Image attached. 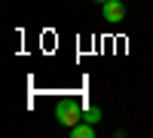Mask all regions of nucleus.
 I'll return each mask as SVG.
<instances>
[{
  "label": "nucleus",
  "instance_id": "7ed1b4c3",
  "mask_svg": "<svg viewBox=\"0 0 153 138\" xmlns=\"http://www.w3.org/2000/svg\"><path fill=\"white\" fill-rule=\"evenodd\" d=\"M71 132V138H95V123H86V120H80L74 129H68Z\"/></svg>",
  "mask_w": 153,
  "mask_h": 138
},
{
  "label": "nucleus",
  "instance_id": "39448f33",
  "mask_svg": "<svg viewBox=\"0 0 153 138\" xmlns=\"http://www.w3.org/2000/svg\"><path fill=\"white\" fill-rule=\"evenodd\" d=\"M95 3H107V0H95Z\"/></svg>",
  "mask_w": 153,
  "mask_h": 138
},
{
  "label": "nucleus",
  "instance_id": "20e7f679",
  "mask_svg": "<svg viewBox=\"0 0 153 138\" xmlns=\"http://www.w3.org/2000/svg\"><path fill=\"white\" fill-rule=\"evenodd\" d=\"M83 120H86V123H98V120H101V107H95V104L86 107V110H83Z\"/></svg>",
  "mask_w": 153,
  "mask_h": 138
},
{
  "label": "nucleus",
  "instance_id": "f03ea898",
  "mask_svg": "<svg viewBox=\"0 0 153 138\" xmlns=\"http://www.w3.org/2000/svg\"><path fill=\"white\" fill-rule=\"evenodd\" d=\"M101 19L110 22V25H120L126 19V3L123 0H107V3H101Z\"/></svg>",
  "mask_w": 153,
  "mask_h": 138
},
{
  "label": "nucleus",
  "instance_id": "f257e3e1",
  "mask_svg": "<svg viewBox=\"0 0 153 138\" xmlns=\"http://www.w3.org/2000/svg\"><path fill=\"white\" fill-rule=\"evenodd\" d=\"M80 120H83V110H80V104H76L74 98H65V101H58V107H55V123H58V126L74 129Z\"/></svg>",
  "mask_w": 153,
  "mask_h": 138
}]
</instances>
